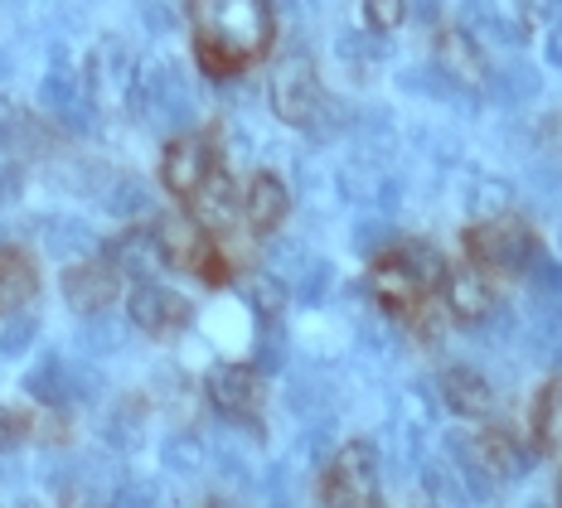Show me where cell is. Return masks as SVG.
<instances>
[{
  "mask_svg": "<svg viewBox=\"0 0 562 508\" xmlns=\"http://www.w3.org/2000/svg\"><path fill=\"white\" fill-rule=\"evenodd\" d=\"M194 54L209 78H233L272 49V5L267 0H190Z\"/></svg>",
  "mask_w": 562,
  "mask_h": 508,
  "instance_id": "cell-1",
  "label": "cell"
},
{
  "mask_svg": "<svg viewBox=\"0 0 562 508\" xmlns=\"http://www.w3.org/2000/svg\"><path fill=\"white\" fill-rule=\"evenodd\" d=\"M321 499L339 508H364L379 499V445L364 441V436L339 445V455L321 479Z\"/></svg>",
  "mask_w": 562,
  "mask_h": 508,
  "instance_id": "cell-2",
  "label": "cell"
},
{
  "mask_svg": "<svg viewBox=\"0 0 562 508\" xmlns=\"http://www.w3.org/2000/svg\"><path fill=\"white\" fill-rule=\"evenodd\" d=\"M321 78H315V64L306 54H286L277 64V74H272V108L281 122H291V126H306L311 122V112L321 108Z\"/></svg>",
  "mask_w": 562,
  "mask_h": 508,
  "instance_id": "cell-3",
  "label": "cell"
},
{
  "mask_svg": "<svg viewBox=\"0 0 562 508\" xmlns=\"http://www.w3.org/2000/svg\"><path fill=\"white\" fill-rule=\"evenodd\" d=\"M262 373L248 369V363H224L209 377V402L218 407V417L243 421V427H257V411H262Z\"/></svg>",
  "mask_w": 562,
  "mask_h": 508,
  "instance_id": "cell-4",
  "label": "cell"
},
{
  "mask_svg": "<svg viewBox=\"0 0 562 508\" xmlns=\"http://www.w3.org/2000/svg\"><path fill=\"white\" fill-rule=\"evenodd\" d=\"M465 242H471V257H475V262L499 267V271H519V267H529L533 257H538L533 233L524 228V223H509V218L480 223V228H475Z\"/></svg>",
  "mask_w": 562,
  "mask_h": 508,
  "instance_id": "cell-5",
  "label": "cell"
},
{
  "mask_svg": "<svg viewBox=\"0 0 562 508\" xmlns=\"http://www.w3.org/2000/svg\"><path fill=\"white\" fill-rule=\"evenodd\" d=\"M214 146H209L204 136H180L166 146V160H160V180H166L170 194L190 199L199 184L209 180V170H214Z\"/></svg>",
  "mask_w": 562,
  "mask_h": 508,
  "instance_id": "cell-6",
  "label": "cell"
},
{
  "mask_svg": "<svg viewBox=\"0 0 562 508\" xmlns=\"http://www.w3.org/2000/svg\"><path fill=\"white\" fill-rule=\"evenodd\" d=\"M132 325H140L146 335H166V329H180L190 320V301L184 295H175L170 286H156V281H136L132 286Z\"/></svg>",
  "mask_w": 562,
  "mask_h": 508,
  "instance_id": "cell-7",
  "label": "cell"
},
{
  "mask_svg": "<svg viewBox=\"0 0 562 508\" xmlns=\"http://www.w3.org/2000/svg\"><path fill=\"white\" fill-rule=\"evenodd\" d=\"M64 295L78 315H98L116 301V267L112 262H83L64 271Z\"/></svg>",
  "mask_w": 562,
  "mask_h": 508,
  "instance_id": "cell-8",
  "label": "cell"
},
{
  "mask_svg": "<svg viewBox=\"0 0 562 508\" xmlns=\"http://www.w3.org/2000/svg\"><path fill=\"white\" fill-rule=\"evenodd\" d=\"M108 262L116 267V276H132V281L156 276V267L166 262V257H160L156 228H132V233H122V238H112Z\"/></svg>",
  "mask_w": 562,
  "mask_h": 508,
  "instance_id": "cell-9",
  "label": "cell"
},
{
  "mask_svg": "<svg viewBox=\"0 0 562 508\" xmlns=\"http://www.w3.org/2000/svg\"><path fill=\"white\" fill-rule=\"evenodd\" d=\"M190 208H194V223L199 228H228L238 218V194H233V180L224 170H209V180L190 194Z\"/></svg>",
  "mask_w": 562,
  "mask_h": 508,
  "instance_id": "cell-10",
  "label": "cell"
},
{
  "mask_svg": "<svg viewBox=\"0 0 562 508\" xmlns=\"http://www.w3.org/2000/svg\"><path fill=\"white\" fill-rule=\"evenodd\" d=\"M40 291V267L25 247H0V311H20Z\"/></svg>",
  "mask_w": 562,
  "mask_h": 508,
  "instance_id": "cell-11",
  "label": "cell"
},
{
  "mask_svg": "<svg viewBox=\"0 0 562 508\" xmlns=\"http://www.w3.org/2000/svg\"><path fill=\"white\" fill-rule=\"evenodd\" d=\"M286 208H291V194H286V184H281L277 174H257V180L248 184V199H243V218H248L252 233L281 228Z\"/></svg>",
  "mask_w": 562,
  "mask_h": 508,
  "instance_id": "cell-12",
  "label": "cell"
},
{
  "mask_svg": "<svg viewBox=\"0 0 562 508\" xmlns=\"http://www.w3.org/2000/svg\"><path fill=\"white\" fill-rule=\"evenodd\" d=\"M485 88L499 108H529L538 92H543V78H538V68L529 58H509L499 74H485Z\"/></svg>",
  "mask_w": 562,
  "mask_h": 508,
  "instance_id": "cell-13",
  "label": "cell"
},
{
  "mask_svg": "<svg viewBox=\"0 0 562 508\" xmlns=\"http://www.w3.org/2000/svg\"><path fill=\"white\" fill-rule=\"evenodd\" d=\"M461 30L480 34V39H490V44H505V49H519L524 44V25L514 15H499L490 0H465L461 5Z\"/></svg>",
  "mask_w": 562,
  "mask_h": 508,
  "instance_id": "cell-14",
  "label": "cell"
},
{
  "mask_svg": "<svg viewBox=\"0 0 562 508\" xmlns=\"http://www.w3.org/2000/svg\"><path fill=\"white\" fill-rule=\"evenodd\" d=\"M441 397H447V407L461 411V417L490 411V383L471 369V363H451V369L441 373Z\"/></svg>",
  "mask_w": 562,
  "mask_h": 508,
  "instance_id": "cell-15",
  "label": "cell"
},
{
  "mask_svg": "<svg viewBox=\"0 0 562 508\" xmlns=\"http://www.w3.org/2000/svg\"><path fill=\"white\" fill-rule=\"evenodd\" d=\"M373 295H379L393 315H407L417 305V295H422V281L403 262H389V267L373 271Z\"/></svg>",
  "mask_w": 562,
  "mask_h": 508,
  "instance_id": "cell-16",
  "label": "cell"
},
{
  "mask_svg": "<svg viewBox=\"0 0 562 508\" xmlns=\"http://www.w3.org/2000/svg\"><path fill=\"white\" fill-rule=\"evenodd\" d=\"M437 54H441L437 64L447 68V74L461 82V88H475V82L485 78V58L475 54V44H471V34H465V30H461V34H447Z\"/></svg>",
  "mask_w": 562,
  "mask_h": 508,
  "instance_id": "cell-17",
  "label": "cell"
},
{
  "mask_svg": "<svg viewBox=\"0 0 562 508\" xmlns=\"http://www.w3.org/2000/svg\"><path fill=\"white\" fill-rule=\"evenodd\" d=\"M465 208H471V218H480V223L505 218L514 208V189L505 180H475L465 189Z\"/></svg>",
  "mask_w": 562,
  "mask_h": 508,
  "instance_id": "cell-18",
  "label": "cell"
},
{
  "mask_svg": "<svg viewBox=\"0 0 562 508\" xmlns=\"http://www.w3.org/2000/svg\"><path fill=\"white\" fill-rule=\"evenodd\" d=\"M447 301L461 320H480L485 305H490V295H485V286H480L475 271H456V276H447Z\"/></svg>",
  "mask_w": 562,
  "mask_h": 508,
  "instance_id": "cell-19",
  "label": "cell"
},
{
  "mask_svg": "<svg viewBox=\"0 0 562 508\" xmlns=\"http://www.w3.org/2000/svg\"><path fill=\"white\" fill-rule=\"evenodd\" d=\"M397 262L413 271L422 286H441V281H447V262H441L427 242H403V247H397Z\"/></svg>",
  "mask_w": 562,
  "mask_h": 508,
  "instance_id": "cell-20",
  "label": "cell"
},
{
  "mask_svg": "<svg viewBox=\"0 0 562 508\" xmlns=\"http://www.w3.org/2000/svg\"><path fill=\"white\" fill-rule=\"evenodd\" d=\"M243 295H248L252 311L262 315L267 325L281 320V311H286V286H281V281H272V276H252V281H243Z\"/></svg>",
  "mask_w": 562,
  "mask_h": 508,
  "instance_id": "cell-21",
  "label": "cell"
},
{
  "mask_svg": "<svg viewBox=\"0 0 562 508\" xmlns=\"http://www.w3.org/2000/svg\"><path fill=\"white\" fill-rule=\"evenodd\" d=\"M422 484H427L431 499H465L461 470H456L447 455H441V460H427V465H422Z\"/></svg>",
  "mask_w": 562,
  "mask_h": 508,
  "instance_id": "cell-22",
  "label": "cell"
},
{
  "mask_svg": "<svg viewBox=\"0 0 562 508\" xmlns=\"http://www.w3.org/2000/svg\"><path fill=\"white\" fill-rule=\"evenodd\" d=\"M538 436H543L548 445H562V377L543 393V402H538Z\"/></svg>",
  "mask_w": 562,
  "mask_h": 508,
  "instance_id": "cell-23",
  "label": "cell"
},
{
  "mask_svg": "<svg viewBox=\"0 0 562 508\" xmlns=\"http://www.w3.org/2000/svg\"><path fill=\"white\" fill-rule=\"evenodd\" d=\"M529 286H533V301H562V267L548 262V257H533Z\"/></svg>",
  "mask_w": 562,
  "mask_h": 508,
  "instance_id": "cell-24",
  "label": "cell"
},
{
  "mask_svg": "<svg viewBox=\"0 0 562 508\" xmlns=\"http://www.w3.org/2000/svg\"><path fill=\"white\" fill-rule=\"evenodd\" d=\"M364 15L373 30H397L407 15V0H364Z\"/></svg>",
  "mask_w": 562,
  "mask_h": 508,
  "instance_id": "cell-25",
  "label": "cell"
},
{
  "mask_svg": "<svg viewBox=\"0 0 562 508\" xmlns=\"http://www.w3.org/2000/svg\"><path fill=\"white\" fill-rule=\"evenodd\" d=\"M389 242H393V228L383 218H369V223H359V228H355V247H359V252H369V257L383 252Z\"/></svg>",
  "mask_w": 562,
  "mask_h": 508,
  "instance_id": "cell-26",
  "label": "cell"
},
{
  "mask_svg": "<svg viewBox=\"0 0 562 508\" xmlns=\"http://www.w3.org/2000/svg\"><path fill=\"white\" fill-rule=\"evenodd\" d=\"M529 184L538 189V199H543V204H558V199H562V174L548 170V165H533V170H529Z\"/></svg>",
  "mask_w": 562,
  "mask_h": 508,
  "instance_id": "cell-27",
  "label": "cell"
},
{
  "mask_svg": "<svg viewBox=\"0 0 562 508\" xmlns=\"http://www.w3.org/2000/svg\"><path fill=\"white\" fill-rule=\"evenodd\" d=\"M166 460L175 470H199V460H204V451H199V441H190V436H180V441L166 445Z\"/></svg>",
  "mask_w": 562,
  "mask_h": 508,
  "instance_id": "cell-28",
  "label": "cell"
},
{
  "mask_svg": "<svg viewBox=\"0 0 562 508\" xmlns=\"http://www.w3.org/2000/svg\"><path fill=\"white\" fill-rule=\"evenodd\" d=\"M345 54H349V64H379V58H383V44L379 39H364V34H349V39H345Z\"/></svg>",
  "mask_w": 562,
  "mask_h": 508,
  "instance_id": "cell-29",
  "label": "cell"
},
{
  "mask_svg": "<svg viewBox=\"0 0 562 508\" xmlns=\"http://www.w3.org/2000/svg\"><path fill=\"white\" fill-rule=\"evenodd\" d=\"M25 431H30V421L20 417V411L0 407V451H10L15 441H25Z\"/></svg>",
  "mask_w": 562,
  "mask_h": 508,
  "instance_id": "cell-30",
  "label": "cell"
},
{
  "mask_svg": "<svg viewBox=\"0 0 562 508\" xmlns=\"http://www.w3.org/2000/svg\"><path fill=\"white\" fill-rule=\"evenodd\" d=\"M514 335V320H509V311H495L485 325H480V339H490V345H505V339Z\"/></svg>",
  "mask_w": 562,
  "mask_h": 508,
  "instance_id": "cell-31",
  "label": "cell"
},
{
  "mask_svg": "<svg viewBox=\"0 0 562 508\" xmlns=\"http://www.w3.org/2000/svg\"><path fill=\"white\" fill-rule=\"evenodd\" d=\"M325 286H330V267L315 262V267L306 271V281H301V295H306V301H321Z\"/></svg>",
  "mask_w": 562,
  "mask_h": 508,
  "instance_id": "cell-32",
  "label": "cell"
},
{
  "mask_svg": "<svg viewBox=\"0 0 562 508\" xmlns=\"http://www.w3.org/2000/svg\"><path fill=\"white\" fill-rule=\"evenodd\" d=\"M558 5H562V0H519V10H524V15H533V20L558 15Z\"/></svg>",
  "mask_w": 562,
  "mask_h": 508,
  "instance_id": "cell-33",
  "label": "cell"
},
{
  "mask_svg": "<svg viewBox=\"0 0 562 508\" xmlns=\"http://www.w3.org/2000/svg\"><path fill=\"white\" fill-rule=\"evenodd\" d=\"M30 335H34L30 320H15V329L5 335V349H25V345H30Z\"/></svg>",
  "mask_w": 562,
  "mask_h": 508,
  "instance_id": "cell-34",
  "label": "cell"
},
{
  "mask_svg": "<svg viewBox=\"0 0 562 508\" xmlns=\"http://www.w3.org/2000/svg\"><path fill=\"white\" fill-rule=\"evenodd\" d=\"M548 64L562 68V25H558L553 34H548Z\"/></svg>",
  "mask_w": 562,
  "mask_h": 508,
  "instance_id": "cell-35",
  "label": "cell"
},
{
  "mask_svg": "<svg viewBox=\"0 0 562 508\" xmlns=\"http://www.w3.org/2000/svg\"><path fill=\"white\" fill-rule=\"evenodd\" d=\"M558 499H562V475H558Z\"/></svg>",
  "mask_w": 562,
  "mask_h": 508,
  "instance_id": "cell-36",
  "label": "cell"
},
{
  "mask_svg": "<svg viewBox=\"0 0 562 508\" xmlns=\"http://www.w3.org/2000/svg\"><path fill=\"white\" fill-rule=\"evenodd\" d=\"M558 25H562V5H558Z\"/></svg>",
  "mask_w": 562,
  "mask_h": 508,
  "instance_id": "cell-37",
  "label": "cell"
}]
</instances>
